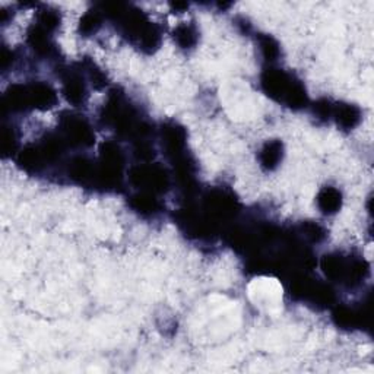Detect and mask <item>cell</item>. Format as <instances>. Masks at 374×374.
I'll list each match as a JSON object with an SVG mask.
<instances>
[{"instance_id": "cell-1", "label": "cell", "mask_w": 374, "mask_h": 374, "mask_svg": "<svg viewBox=\"0 0 374 374\" xmlns=\"http://www.w3.org/2000/svg\"><path fill=\"white\" fill-rule=\"evenodd\" d=\"M320 266L330 281L348 285H359L368 275V265L363 258H351L341 253L326 254Z\"/></svg>"}, {"instance_id": "cell-2", "label": "cell", "mask_w": 374, "mask_h": 374, "mask_svg": "<svg viewBox=\"0 0 374 374\" xmlns=\"http://www.w3.org/2000/svg\"><path fill=\"white\" fill-rule=\"evenodd\" d=\"M240 212V204L232 192L225 189L209 190L204 198L202 215L215 227L234 220Z\"/></svg>"}, {"instance_id": "cell-3", "label": "cell", "mask_w": 374, "mask_h": 374, "mask_svg": "<svg viewBox=\"0 0 374 374\" xmlns=\"http://www.w3.org/2000/svg\"><path fill=\"white\" fill-rule=\"evenodd\" d=\"M129 179L137 189L154 194L164 193L170 186V175L160 164H137L130 170Z\"/></svg>"}, {"instance_id": "cell-4", "label": "cell", "mask_w": 374, "mask_h": 374, "mask_svg": "<svg viewBox=\"0 0 374 374\" xmlns=\"http://www.w3.org/2000/svg\"><path fill=\"white\" fill-rule=\"evenodd\" d=\"M299 81L280 68H268L261 76L263 92L272 100L285 104L288 96Z\"/></svg>"}, {"instance_id": "cell-5", "label": "cell", "mask_w": 374, "mask_h": 374, "mask_svg": "<svg viewBox=\"0 0 374 374\" xmlns=\"http://www.w3.org/2000/svg\"><path fill=\"white\" fill-rule=\"evenodd\" d=\"M61 136L68 145L89 147L95 141V135L91 125L81 116L68 114L61 122Z\"/></svg>"}, {"instance_id": "cell-6", "label": "cell", "mask_w": 374, "mask_h": 374, "mask_svg": "<svg viewBox=\"0 0 374 374\" xmlns=\"http://www.w3.org/2000/svg\"><path fill=\"white\" fill-rule=\"evenodd\" d=\"M161 142L170 160H175L186 154L187 133L179 123L168 122L161 127Z\"/></svg>"}, {"instance_id": "cell-7", "label": "cell", "mask_w": 374, "mask_h": 374, "mask_svg": "<svg viewBox=\"0 0 374 374\" xmlns=\"http://www.w3.org/2000/svg\"><path fill=\"white\" fill-rule=\"evenodd\" d=\"M333 322L342 329H363L370 326V307L354 308L348 306H338L333 311Z\"/></svg>"}, {"instance_id": "cell-8", "label": "cell", "mask_w": 374, "mask_h": 374, "mask_svg": "<svg viewBox=\"0 0 374 374\" xmlns=\"http://www.w3.org/2000/svg\"><path fill=\"white\" fill-rule=\"evenodd\" d=\"M63 96L68 100L69 104L72 106H81L85 103L88 96V89H87V82L84 80V76L76 72V70H68L63 75Z\"/></svg>"}, {"instance_id": "cell-9", "label": "cell", "mask_w": 374, "mask_h": 374, "mask_svg": "<svg viewBox=\"0 0 374 374\" xmlns=\"http://www.w3.org/2000/svg\"><path fill=\"white\" fill-rule=\"evenodd\" d=\"M95 164L85 158V156H76L68 167V174L70 179L77 185H91L94 186L95 180Z\"/></svg>"}, {"instance_id": "cell-10", "label": "cell", "mask_w": 374, "mask_h": 374, "mask_svg": "<svg viewBox=\"0 0 374 374\" xmlns=\"http://www.w3.org/2000/svg\"><path fill=\"white\" fill-rule=\"evenodd\" d=\"M28 44L40 56L51 57L56 53V46L51 40V34L37 24H34L28 30Z\"/></svg>"}, {"instance_id": "cell-11", "label": "cell", "mask_w": 374, "mask_h": 374, "mask_svg": "<svg viewBox=\"0 0 374 374\" xmlns=\"http://www.w3.org/2000/svg\"><path fill=\"white\" fill-rule=\"evenodd\" d=\"M16 161L24 171L32 173V174L40 173L47 166V161L42 152L40 145H30L24 148L21 152L18 154Z\"/></svg>"}, {"instance_id": "cell-12", "label": "cell", "mask_w": 374, "mask_h": 374, "mask_svg": "<svg viewBox=\"0 0 374 374\" xmlns=\"http://www.w3.org/2000/svg\"><path fill=\"white\" fill-rule=\"evenodd\" d=\"M30 88V98H31V107L49 110L57 103V94L56 91L46 82H34L28 85Z\"/></svg>"}, {"instance_id": "cell-13", "label": "cell", "mask_w": 374, "mask_h": 374, "mask_svg": "<svg viewBox=\"0 0 374 374\" xmlns=\"http://www.w3.org/2000/svg\"><path fill=\"white\" fill-rule=\"evenodd\" d=\"M332 119L344 130H352L361 122V110L354 104L333 106Z\"/></svg>"}, {"instance_id": "cell-14", "label": "cell", "mask_w": 374, "mask_h": 374, "mask_svg": "<svg viewBox=\"0 0 374 374\" xmlns=\"http://www.w3.org/2000/svg\"><path fill=\"white\" fill-rule=\"evenodd\" d=\"M130 206L142 216H154L161 211V202L149 192H139L130 198Z\"/></svg>"}, {"instance_id": "cell-15", "label": "cell", "mask_w": 374, "mask_h": 374, "mask_svg": "<svg viewBox=\"0 0 374 374\" xmlns=\"http://www.w3.org/2000/svg\"><path fill=\"white\" fill-rule=\"evenodd\" d=\"M284 156V145L281 141H268L259 152V161L265 170L277 168Z\"/></svg>"}, {"instance_id": "cell-16", "label": "cell", "mask_w": 374, "mask_h": 374, "mask_svg": "<svg viewBox=\"0 0 374 374\" xmlns=\"http://www.w3.org/2000/svg\"><path fill=\"white\" fill-rule=\"evenodd\" d=\"M318 206L326 215L337 213L342 206V194L335 187H325L318 194Z\"/></svg>"}, {"instance_id": "cell-17", "label": "cell", "mask_w": 374, "mask_h": 374, "mask_svg": "<svg viewBox=\"0 0 374 374\" xmlns=\"http://www.w3.org/2000/svg\"><path fill=\"white\" fill-rule=\"evenodd\" d=\"M199 32L192 24H182L174 30V42L180 49H193L198 44Z\"/></svg>"}, {"instance_id": "cell-18", "label": "cell", "mask_w": 374, "mask_h": 374, "mask_svg": "<svg viewBox=\"0 0 374 374\" xmlns=\"http://www.w3.org/2000/svg\"><path fill=\"white\" fill-rule=\"evenodd\" d=\"M103 12L101 11H89L87 12L80 21V32L84 37L94 35L103 25Z\"/></svg>"}, {"instance_id": "cell-19", "label": "cell", "mask_w": 374, "mask_h": 374, "mask_svg": "<svg viewBox=\"0 0 374 374\" xmlns=\"http://www.w3.org/2000/svg\"><path fill=\"white\" fill-rule=\"evenodd\" d=\"M259 49L268 63H273L278 61L281 54V47L278 42L272 38L270 35H259Z\"/></svg>"}, {"instance_id": "cell-20", "label": "cell", "mask_w": 374, "mask_h": 374, "mask_svg": "<svg viewBox=\"0 0 374 374\" xmlns=\"http://www.w3.org/2000/svg\"><path fill=\"white\" fill-rule=\"evenodd\" d=\"M35 24L53 34L58 28V25H61V15L51 9H43L38 12Z\"/></svg>"}, {"instance_id": "cell-21", "label": "cell", "mask_w": 374, "mask_h": 374, "mask_svg": "<svg viewBox=\"0 0 374 374\" xmlns=\"http://www.w3.org/2000/svg\"><path fill=\"white\" fill-rule=\"evenodd\" d=\"M300 234L310 243H320L326 237V231L316 223H304L300 225Z\"/></svg>"}, {"instance_id": "cell-22", "label": "cell", "mask_w": 374, "mask_h": 374, "mask_svg": "<svg viewBox=\"0 0 374 374\" xmlns=\"http://www.w3.org/2000/svg\"><path fill=\"white\" fill-rule=\"evenodd\" d=\"M18 136L13 127H5L2 133V152L5 156H11L16 152Z\"/></svg>"}, {"instance_id": "cell-23", "label": "cell", "mask_w": 374, "mask_h": 374, "mask_svg": "<svg viewBox=\"0 0 374 374\" xmlns=\"http://www.w3.org/2000/svg\"><path fill=\"white\" fill-rule=\"evenodd\" d=\"M313 113L320 120H328L332 119V113H333V106L328 100H319L316 104L313 106Z\"/></svg>"}, {"instance_id": "cell-24", "label": "cell", "mask_w": 374, "mask_h": 374, "mask_svg": "<svg viewBox=\"0 0 374 374\" xmlns=\"http://www.w3.org/2000/svg\"><path fill=\"white\" fill-rule=\"evenodd\" d=\"M12 62H13V53L9 51L8 49H4V51H2V69L6 70Z\"/></svg>"}]
</instances>
